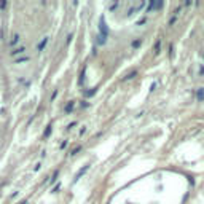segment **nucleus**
Returning <instances> with one entry per match:
<instances>
[{
	"mask_svg": "<svg viewBox=\"0 0 204 204\" xmlns=\"http://www.w3.org/2000/svg\"><path fill=\"white\" fill-rule=\"evenodd\" d=\"M107 38H108V27H107V24H105L104 16H101V19H99V37H97V43H99V45H105Z\"/></svg>",
	"mask_w": 204,
	"mask_h": 204,
	"instance_id": "obj_1",
	"label": "nucleus"
},
{
	"mask_svg": "<svg viewBox=\"0 0 204 204\" xmlns=\"http://www.w3.org/2000/svg\"><path fill=\"white\" fill-rule=\"evenodd\" d=\"M145 8V2H134V3H131L129 5V8L126 10V16H132V14H136V13H140V10H144Z\"/></svg>",
	"mask_w": 204,
	"mask_h": 204,
	"instance_id": "obj_2",
	"label": "nucleus"
},
{
	"mask_svg": "<svg viewBox=\"0 0 204 204\" xmlns=\"http://www.w3.org/2000/svg\"><path fill=\"white\" fill-rule=\"evenodd\" d=\"M19 45H22V43H21V34H19V32H13V34L10 35V40H8V46H10V50L18 48Z\"/></svg>",
	"mask_w": 204,
	"mask_h": 204,
	"instance_id": "obj_3",
	"label": "nucleus"
},
{
	"mask_svg": "<svg viewBox=\"0 0 204 204\" xmlns=\"http://www.w3.org/2000/svg\"><path fill=\"white\" fill-rule=\"evenodd\" d=\"M26 51H27V46L26 45H19L18 48L10 50V54H11V57H13V59H16V57H19V56H24V54H27Z\"/></svg>",
	"mask_w": 204,
	"mask_h": 204,
	"instance_id": "obj_4",
	"label": "nucleus"
},
{
	"mask_svg": "<svg viewBox=\"0 0 204 204\" xmlns=\"http://www.w3.org/2000/svg\"><path fill=\"white\" fill-rule=\"evenodd\" d=\"M163 5H164L163 2H155V0H152V2H148L147 8H145V13H152V11H155V10H161Z\"/></svg>",
	"mask_w": 204,
	"mask_h": 204,
	"instance_id": "obj_5",
	"label": "nucleus"
},
{
	"mask_svg": "<svg viewBox=\"0 0 204 204\" xmlns=\"http://www.w3.org/2000/svg\"><path fill=\"white\" fill-rule=\"evenodd\" d=\"M48 40H50L48 35H45L43 38H40V42H38V43H37V46H35V51H37V53H42V51L45 50V46L48 45Z\"/></svg>",
	"mask_w": 204,
	"mask_h": 204,
	"instance_id": "obj_6",
	"label": "nucleus"
},
{
	"mask_svg": "<svg viewBox=\"0 0 204 204\" xmlns=\"http://www.w3.org/2000/svg\"><path fill=\"white\" fill-rule=\"evenodd\" d=\"M30 61V56L29 54H24V56H19V57H16V59H13V62L16 65H22V64H27V62Z\"/></svg>",
	"mask_w": 204,
	"mask_h": 204,
	"instance_id": "obj_7",
	"label": "nucleus"
},
{
	"mask_svg": "<svg viewBox=\"0 0 204 204\" xmlns=\"http://www.w3.org/2000/svg\"><path fill=\"white\" fill-rule=\"evenodd\" d=\"M140 46H142V38H134V40L131 42L132 50H137V48H140Z\"/></svg>",
	"mask_w": 204,
	"mask_h": 204,
	"instance_id": "obj_8",
	"label": "nucleus"
},
{
	"mask_svg": "<svg viewBox=\"0 0 204 204\" xmlns=\"http://www.w3.org/2000/svg\"><path fill=\"white\" fill-rule=\"evenodd\" d=\"M75 104H77L75 101H69V102H67V105L64 107V112H65V113H70V112L73 110V107H75Z\"/></svg>",
	"mask_w": 204,
	"mask_h": 204,
	"instance_id": "obj_9",
	"label": "nucleus"
},
{
	"mask_svg": "<svg viewBox=\"0 0 204 204\" xmlns=\"http://www.w3.org/2000/svg\"><path fill=\"white\" fill-rule=\"evenodd\" d=\"M136 77H137V70H132V72H129V73H126V75H124L123 80H124V81H131V80H134Z\"/></svg>",
	"mask_w": 204,
	"mask_h": 204,
	"instance_id": "obj_10",
	"label": "nucleus"
},
{
	"mask_svg": "<svg viewBox=\"0 0 204 204\" xmlns=\"http://www.w3.org/2000/svg\"><path fill=\"white\" fill-rule=\"evenodd\" d=\"M196 99H198V102L204 101V88H198V89H196Z\"/></svg>",
	"mask_w": 204,
	"mask_h": 204,
	"instance_id": "obj_11",
	"label": "nucleus"
},
{
	"mask_svg": "<svg viewBox=\"0 0 204 204\" xmlns=\"http://www.w3.org/2000/svg\"><path fill=\"white\" fill-rule=\"evenodd\" d=\"M85 78H86V67L81 69L80 78H78V85H80V86H83V83H85Z\"/></svg>",
	"mask_w": 204,
	"mask_h": 204,
	"instance_id": "obj_12",
	"label": "nucleus"
},
{
	"mask_svg": "<svg viewBox=\"0 0 204 204\" xmlns=\"http://www.w3.org/2000/svg\"><path fill=\"white\" fill-rule=\"evenodd\" d=\"M153 51H155V56H158L161 53V40H156L155 46H153Z\"/></svg>",
	"mask_w": 204,
	"mask_h": 204,
	"instance_id": "obj_13",
	"label": "nucleus"
},
{
	"mask_svg": "<svg viewBox=\"0 0 204 204\" xmlns=\"http://www.w3.org/2000/svg\"><path fill=\"white\" fill-rule=\"evenodd\" d=\"M120 5H121L120 2H112L110 5H108V11H115V10H118V8H120Z\"/></svg>",
	"mask_w": 204,
	"mask_h": 204,
	"instance_id": "obj_14",
	"label": "nucleus"
},
{
	"mask_svg": "<svg viewBox=\"0 0 204 204\" xmlns=\"http://www.w3.org/2000/svg\"><path fill=\"white\" fill-rule=\"evenodd\" d=\"M88 169H89V164H86V166L83 167V169H80V172H78V174L75 175V182H77V180H78V179H80V177H81V175H83V174H85V172H86V171H88Z\"/></svg>",
	"mask_w": 204,
	"mask_h": 204,
	"instance_id": "obj_15",
	"label": "nucleus"
},
{
	"mask_svg": "<svg viewBox=\"0 0 204 204\" xmlns=\"http://www.w3.org/2000/svg\"><path fill=\"white\" fill-rule=\"evenodd\" d=\"M51 132H53V126H51V124H48V126L45 128V131H43V137H50Z\"/></svg>",
	"mask_w": 204,
	"mask_h": 204,
	"instance_id": "obj_16",
	"label": "nucleus"
},
{
	"mask_svg": "<svg viewBox=\"0 0 204 204\" xmlns=\"http://www.w3.org/2000/svg\"><path fill=\"white\" fill-rule=\"evenodd\" d=\"M177 19H179V16H175V14H172V16L169 18V22H167V26H169V27H172V26L175 24V22H177Z\"/></svg>",
	"mask_w": 204,
	"mask_h": 204,
	"instance_id": "obj_17",
	"label": "nucleus"
},
{
	"mask_svg": "<svg viewBox=\"0 0 204 204\" xmlns=\"http://www.w3.org/2000/svg\"><path fill=\"white\" fill-rule=\"evenodd\" d=\"M198 75L204 77V64H198Z\"/></svg>",
	"mask_w": 204,
	"mask_h": 204,
	"instance_id": "obj_18",
	"label": "nucleus"
},
{
	"mask_svg": "<svg viewBox=\"0 0 204 204\" xmlns=\"http://www.w3.org/2000/svg\"><path fill=\"white\" fill-rule=\"evenodd\" d=\"M145 22H147V16H144V18L137 19V21H136V26H142V24H145Z\"/></svg>",
	"mask_w": 204,
	"mask_h": 204,
	"instance_id": "obj_19",
	"label": "nucleus"
},
{
	"mask_svg": "<svg viewBox=\"0 0 204 204\" xmlns=\"http://www.w3.org/2000/svg\"><path fill=\"white\" fill-rule=\"evenodd\" d=\"M80 150H81V147H80V145H78V147H75V148H72V150H70V156L77 155V153L80 152Z\"/></svg>",
	"mask_w": 204,
	"mask_h": 204,
	"instance_id": "obj_20",
	"label": "nucleus"
},
{
	"mask_svg": "<svg viewBox=\"0 0 204 204\" xmlns=\"http://www.w3.org/2000/svg\"><path fill=\"white\" fill-rule=\"evenodd\" d=\"M67 145H69V140H64V142H61L59 148H61V150H65V148H67Z\"/></svg>",
	"mask_w": 204,
	"mask_h": 204,
	"instance_id": "obj_21",
	"label": "nucleus"
},
{
	"mask_svg": "<svg viewBox=\"0 0 204 204\" xmlns=\"http://www.w3.org/2000/svg\"><path fill=\"white\" fill-rule=\"evenodd\" d=\"M75 126H77V121H72V123H70L69 126H67V131H72V129L75 128Z\"/></svg>",
	"mask_w": 204,
	"mask_h": 204,
	"instance_id": "obj_22",
	"label": "nucleus"
},
{
	"mask_svg": "<svg viewBox=\"0 0 204 204\" xmlns=\"http://www.w3.org/2000/svg\"><path fill=\"white\" fill-rule=\"evenodd\" d=\"M169 57H174V45H169Z\"/></svg>",
	"mask_w": 204,
	"mask_h": 204,
	"instance_id": "obj_23",
	"label": "nucleus"
},
{
	"mask_svg": "<svg viewBox=\"0 0 204 204\" xmlns=\"http://www.w3.org/2000/svg\"><path fill=\"white\" fill-rule=\"evenodd\" d=\"M57 175H59V172H54V174H53V177H51V183H54V182H56V179H57Z\"/></svg>",
	"mask_w": 204,
	"mask_h": 204,
	"instance_id": "obj_24",
	"label": "nucleus"
},
{
	"mask_svg": "<svg viewBox=\"0 0 204 204\" xmlns=\"http://www.w3.org/2000/svg\"><path fill=\"white\" fill-rule=\"evenodd\" d=\"M156 86H158V83H156V81H155V83H152V86H150V93L155 91V89H156Z\"/></svg>",
	"mask_w": 204,
	"mask_h": 204,
	"instance_id": "obj_25",
	"label": "nucleus"
},
{
	"mask_svg": "<svg viewBox=\"0 0 204 204\" xmlns=\"http://www.w3.org/2000/svg\"><path fill=\"white\" fill-rule=\"evenodd\" d=\"M40 169H42V163H37V164H35V167H34V171L37 172V171H40Z\"/></svg>",
	"mask_w": 204,
	"mask_h": 204,
	"instance_id": "obj_26",
	"label": "nucleus"
},
{
	"mask_svg": "<svg viewBox=\"0 0 204 204\" xmlns=\"http://www.w3.org/2000/svg\"><path fill=\"white\" fill-rule=\"evenodd\" d=\"M96 91H97V88H94L93 91H86V96H93V94H96Z\"/></svg>",
	"mask_w": 204,
	"mask_h": 204,
	"instance_id": "obj_27",
	"label": "nucleus"
},
{
	"mask_svg": "<svg viewBox=\"0 0 204 204\" xmlns=\"http://www.w3.org/2000/svg\"><path fill=\"white\" fill-rule=\"evenodd\" d=\"M72 38H73V34H69V35H67V45H70V42H72Z\"/></svg>",
	"mask_w": 204,
	"mask_h": 204,
	"instance_id": "obj_28",
	"label": "nucleus"
},
{
	"mask_svg": "<svg viewBox=\"0 0 204 204\" xmlns=\"http://www.w3.org/2000/svg\"><path fill=\"white\" fill-rule=\"evenodd\" d=\"M86 128H88V126H81V129H80V136H83L85 132H86Z\"/></svg>",
	"mask_w": 204,
	"mask_h": 204,
	"instance_id": "obj_29",
	"label": "nucleus"
},
{
	"mask_svg": "<svg viewBox=\"0 0 204 204\" xmlns=\"http://www.w3.org/2000/svg\"><path fill=\"white\" fill-rule=\"evenodd\" d=\"M6 6V2H0V10H3Z\"/></svg>",
	"mask_w": 204,
	"mask_h": 204,
	"instance_id": "obj_30",
	"label": "nucleus"
},
{
	"mask_svg": "<svg viewBox=\"0 0 204 204\" xmlns=\"http://www.w3.org/2000/svg\"><path fill=\"white\" fill-rule=\"evenodd\" d=\"M57 190H59V185H56V187L53 188V193H57Z\"/></svg>",
	"mask_w": 204,
	"mask_h": 204,
	"instance_id": "obj_31",
	"label": "nucleus"
},
{
	"mask_svg": "<svg viewBox=\"0 0 204 204\" xmlns=\"http://www.w3.org/2000/svg\"><path fill=\"white\" fill-rule=\"evenodd\" d=\"M18 204H27V201H21V203H18Z\"/></svg>",
	"mask_w": 204,
	"mask_h": 204,
	"instance_id": "obj_32",
	"label": "nucleus"
},
{
	"mask_svg": "<svg viewBox=\"0 0 204 204\" xmlns=\"http://www.w3.org/2000/svg\"><path fill=\"white\" fill-rule=\"evenodd\" d=\"M203 59H204V53H203Z\"/></svg>",
	"mask_w": 204,
	"mask_h": 204,
	"instance_id": "obj_33",
	"label": "nucleus"
}]
</instances>
